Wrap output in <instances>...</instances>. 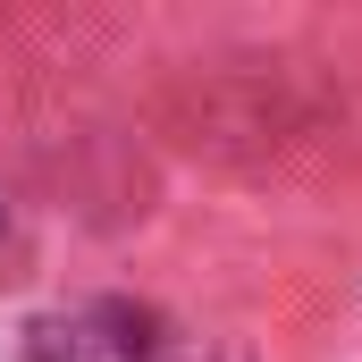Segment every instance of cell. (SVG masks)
<instances>
[{"label": "cell", "instance_id": "1", "mask_svg": "<svg viewBox=\"0 0 362 362\" xmlns=\"http://www.w3.org/2000/svg\"><path fill=\"white\" fill-rule=\"evenodd\" d=\"M34 362H160V329L135 303H76L34 329Z\"/></svg>", "mask_w": 362, "mask_h": 362}]
</instances>
